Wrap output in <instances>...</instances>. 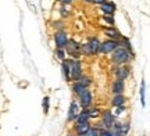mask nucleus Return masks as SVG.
<instances>
[{
  "label": "nucleus",
  "instance_id": "1",
  "mask_svg": "<svg viewBox=\"0 0 150 136\" xmlns=\"http://www.w3.org/2000/svg\"><path fill=\"white\" fill-rule=\"evenodd\" d=\"M111 58L117 64H124V63H127L131 58V53L127 49H124L122 46H118V47H115V49L112 50Z\"/></svg>",
  "mask_w": 150,
  "mask_h": 136
},
{
  "label": "nucleus",
  "instance_id": "2",
  "mask_svg": "<svg viewBox=\"0 0 150 136\" xmlns=\"http://www.w3.org/2000/svg\"><path fill=\"white\" fill-rule=\"evenodd\" d=\"M70 63V76L71 81H78V78L82 76V68H81V63L76 60H68Z\"/></svg>",
  "mask_w": 150,
  "mask_h": 136
},
{
  "label": "nucleus",
  "instance_id": "3",
  "mask_svg": "<svg viewBox=\"0 0 150 136\" xmlns=\"http://www.w3.org/2000/svg\"><path fill=\"white\" fill-rule=\"evenodd\" d=\"M54 42L57 44V49H65V46L68 43V36L64 31H59L54 35Z\"/></svg>",
  "mask_w": 150,
  "mask_h": 136
},
{
  "label": "nucleus",
  "instance_id": "4",
  "mask_svg": "<svg viewBox=\"0 0 150 136\" xmlns=\"http://www.w3.org/2000/svg\"><path fill=\"white\" fill-rule=\"evenodd\" d=\"M118 46H120V43H118L117 40L110 39V40H106L104 43H100V51L102 53H110V51H112Z\"/></svg>",
  "mask_w": 150,
  "mask_h": 136
},
{
  "label": "nucleus",
  "instance_id": "5",
  "mask_svg": "<svg viewBox=\"0 0 150 136\" xmlns=\"http://www.w3.org/2000/svg\"><path fill=\"white\" fill-rule=\"evenodd\" d=\"M128 75H129V67H127V66L118 67L117 70H115V76H117V79H120V81L127 79Z\"/></svg>",
  "mask_w": 150,
  "mask_h": 136
},
{
  "label": "nucleus",
  "instance_id": "6",
  "mask_svg": "<svg viewBox=\"0 0 150 136\" xmlns=\"http://www.w3.org/2000/svg\"><path fill=\"white\" fill-rule=\"evenodd\" d=\"M79 99H81V104H82V107H85V109L92 103V94H91V92H89L88 89H86L82 94H79Z\"/></svg>",
  "mask_w": 150,
  "mask_h": 136
},
{
  "label": "nucleus",
  "instance_id": "7",
  "mask_svg": "<svg viewBox=\"0 0 150 136\" xmlns=\"http://www.w3.org/2000/svg\"><path fill=\"white\" fill-rule=\"evenodd\" d=\"M100 40L97 38H92L91 40H89V47H91V51H92V54H96V53H99V50H100Z\"/></svg>",
  "mask_w": 150,
  "mask_h": 136
},
{
  "label": "nucleus",
  "instance_id": "8",
  "mask_svg": "<svg viewBox=\"0 0 150 136\" xmlns=\"http://www.w3.org/2000/svg\"><path fill=\"white\" fill-rule=\"evenodd\" d=\"M100 7H102V11L103 13H106V16H112L114 14V10H115V6L112 4V3H110V1H104L103 4H100Z\"/></svg>",
  "mask_w": 150,
  "mask_h": 136
},
{
  "label": "nucleus",
  "instance_id": "9",
  "mask_svg": "<svg viewBox=\"0 0 150 136\" xmlns=\"http://www.w3.org/2000/svg\"><path fill=\"white\" fill-rule=\"evenodd\" d=\"M112 93L114 94H122L124 92V81H120V79H117V81L112 83Z\"/></svg>",
  "mask_w": 150,
  "mask_h": 136
},
{
  "label": "nucleus",
  "instance_id": "10",
  "mask_svg": "<svg viewBox=\"0 0 150 136\" xmlns=\"http://www.w3.org/2000/svg\"><path fill=\"white\" fill-rule=\"evenodd\" d=\"M79 114V107H78V104L76 103H71L70 106V115H68V120L70 121H74L76 120V117Z\"/></svg>",
  "mask_w": 150,
  "mask_h": 136
},
{
  "label": "nucleus",
  "instance_id": "11",
  "mask_svg": "<svg viewBox=\"0 0 150 136\" xmlns=\"http://www.w3.org/2000/svg\"><path fill=\"white\" fill-rule=\"evenodd\" d=\"M89 128H91V125H89L88 121L83 122V124H78V125H76V133L79 136H85V133L89 131Z\"/></svg>",
  "mask_w": 150,
  "mask_h": 136
},
{
  "label": "nucleus",
  "instance_id": "12",
  "mask_svg": "<svg viewBox=\"0 0 150 136\" xmlns=\"http://www.w3.org/2000/svg\"><path fill=\"white\" fill-rule=\"evenodd\" d=\"M103 124L107 126V128H110V126L112 125V115L110 111H106V113L103 114Z\"/></svg>",
  "mask_w": 150,
  "mask_h": 136
},
{
  "label": "nucleus",
  "instance_id": "13",
  "mask_svg": "<svg viewBox=\"0 0 150 136\" xmlns=\"http://www.w3.org/2000/svg\"><path fill=\"white\" fill-rule=\"evenodd\" d=\"M63 74L65 76V81H71V76H70V63L68 60L63 61Z\"/></svg>",
  "mask_w": 150,
  "mask_h": 136
},
{
  "label": "nucleus",
  "instance_id": "14",
  "mask_svg": "<svg viewBox=\"0 0 150 136\" xmlns=\"http://www.w3.org/2000/svg\"><path fill=\"white\" fill-rule=\"evenodd\" d=\"M88 120H89L88 110H83V111H82V113H79V114H78V117H76V125H78V124H83V122H86Z\"/></svg>",
  "mask_w": 150,
  "mask_h": 136
},
{
  "label": "nucleus",
  "instance_id": "15",
  "mask_svg": "<svg viewBox=\"0 0 150 136\" xmlns=\"http://www.w3.org/2000/svg\"><path fill=\"white\" fill-rule=\"evenodd\" d=\"M104 33L107 35L108 38H111L112 40H114V39H118L120 36H121L117 29H108V28H106V29H104Z\"/></svg>",
  "mask_w": 150,
  "mask_h": 136
},
{
  "label": "nucleus",
  "instance_id": "16",
  "mask_svg": "<svg viewBox=\"0 0 150 136\" xmlns=\"http://www.w3.org/2000/svg\"><path fill=\"white\" fill-rule=\"evenodd\" d=\"M125 101V97H124L122 94H115V97L112 99V106H115V107H121Z\"/></svg>",
  "mask_w": 150,
  "mask_h": 136
},
{
  "label": "nucleus",
  "instance_id": "17",
  "mask_svg": "<svg viewBox=\"0 0 150 136\" xmlns=\"http://www.w3.org/2000/svg\"><path fill=\"white\" fill-rule=\"evenodd\" d=\"M86 89H88V87L82 86V85H81V83H78V82H75L74 86H72V90H74V93H76L78 96H79V94H82V93L85 92Z\"/></svg>",
  "mask_w": 150,
  "mask_h": 136
},
{
  "label": "nucleus",
  "instance_id": "18",
  "mask_svg": "<svg viewBox=\"0 0 150 136\" xmlns=\"http://www.w3.org/2000/svg\"><path fill=\"white\" fill-rule=\"evenodd\" d=\"M78 83H81L82 86L88 87V85L91 83V79H89L88 76H79V78H78Z\"/></svg>",
  "mask_w": 150,
  "mask_h": 136
},
{
  "label": "nucleus",
  "instance_id": "19",
  "mask_svg": "<svg viewBox=\"0 0 150 136\" xmlns=\"http://www.w3.org/2000/svg\"><path fill=\"white\" fill-rule=\"evenodd\" d=\"M85 136H99V131L96 128H89V131L85 133Z\"/></svg>",
  "mask_w": 150,
  "mask_h": 136
},
{
  "label": "nucleus",
  "instance_id": "20",
  "mask_svg": "<svg viewBox=\"0 0 150 136\" xmlns=\"http://www.w3.org/2000/svg\"><path fill=\"white\" fill-rule=\"evenodd\" d=\"M56 54H57V57H59L60 60H65V51H64V49H57V50H56Z\"/></svg>",
  "mask_w": 150,
  "mask_h": 136
},
{
  "label": "nucleus",
  "instance_id": "21",
  "mask_svg": "<svg viewBox=\"0 0 150 136\" xmlns=\"http://www.w3.org/2000/svg\"><path fill=\"white\" fill-rule=\"evenodd\" d=\"M140 100H142V106H145V82H142V92H140Z\"/></svg>",
  "mask_w": 150,
  "mask_h": 136
},
{
  "label": "nucleus",
  "instance_id": "22",
  "mask_svg": "<svg viewBox=\"0 0 150 136\" xmlns=\"http://www.w3.org/2000/svg\"><path fill=\"white\" fill-rule=\"evenodd\" d=\"M82 51L85 53V54H92V51H91V47H89V44L86 43L82 46Z\"/></svg>",
  "mask_w": 150,
  "mask_h": 136
},
{
  "label": "nucleus",
  "instance_id": "23",
  "mask_svg": "<svg viewBox=\"0 0 150 136\" xmlns=\"http://www.w3.org/2000/svg\"><path fill=\"white\" fill-rule=\"evenodd\" d=\"M99 136H112L111 131H100L99 132Z\"/></svg>",
  "mask_w": 150,
  "mask_h": 136
},
{
  "label": "nucleus",
  "instance_id": "24",
  "mask_svg": "<svg viewBox=\"0 0 150 136\" xmlns=\"http://www.w3.org/2000/svg\"><path fill=\"white\" fill-rule=\"evenodd\" d=\"M104 20H106L110 25H114V18H112L111 16H104Z\"/></svg>",
  "mask_w": 150,
  "mask_h": 136
},
{
  "label": "nucleus",
  "instance_id": "25",
  "mask_svg": "<svg viewBox=\"0 0 150 136\" xmlns=\"http://www.w3.org/2000/svg\"><path fill=\"white\" fill-rule=\"evenodd\" d=\"M45 109H46V111H47V106H49V97H45Z\"/></svg>",
  "mask_w": 150,
  "mask_h": 136
},
{
  "label": "nucleus",
  "instance_id": "26",
  "mask_svg": "<svg viewBox=\"0 0 150 136\" xmlns=\"http://www.w3.org/2000/svg\"><path fill=\"white\" fill-rule=\"evenodd\" d=\"M106 0H93V3H96V4H103Z\"/></svg>",
  "mask_w": 150,
  "mask_h": 136
},
{
  "label": "nucleus",
  "instance_id": "27",
  "mask_svg": "<svg viewBox=\"0 0 150 136\" xmlns=\"http://www.w3.org/2000/svg\"><path fill=\"white\" fill-rule=\"evenodd\" d=\"M61 3H64V4H70V3H72V0H60Z\"/></svg>",
  "mask_w": 150,
  "mask_h": 136
},
{
  "label": "nucleus",
  "instance_id": "28",
  "mask_svg": "<svg viewBox=\"0 0 150 136\" xmlns=\"http://www.w3.org/2000/svg\"><path fill=\"white\" fill-rule=\"evenodd\" d=\"M122 111H124V107H122V106H121V107H118V111H117V114H121Z\"/></svg>",
  "mask_w": 150,
  "mask_h": 136
},
{
  "label": "nucleus",
  "instance_id": "29",
  "mask_svg": "<svg viewBox=\"0 0 150 136\" xmlns=\"http://www.w3.org/2000/svg\"><path fill=\"white\" fill-rule=\"evenodd\" d=\"M86 3H93V0H85Z\"/></svg>",
  "mask_w": 150,
  "mask_h": 136
}]
</instances>
